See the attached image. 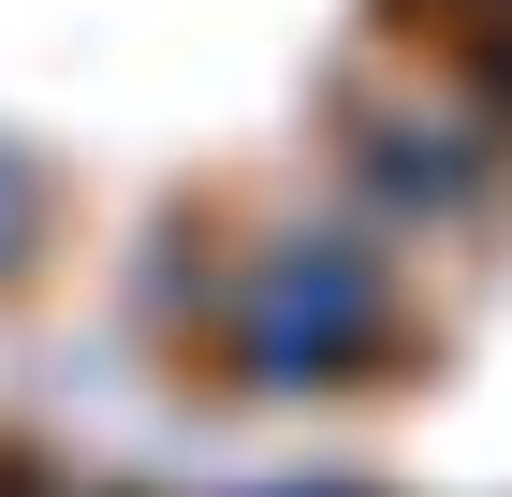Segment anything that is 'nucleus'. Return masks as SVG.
<instances>
[{"instance_id": "obj_1", "label": "nucleus", "mask_w": 512, "mask_h": 497, "mask_svg": "<svg viewBox=\"0 0 512 497\" xmlns=\"http://www.w3.org/2000/svg\"><path fill=\"white\" fill-rule=\"evenodd\" d=\"M278 293H293V307H264V322H249V351H264V366H322V351L366 322V293H352L337 264H293Z\"/></svg>"}]
</instances>
